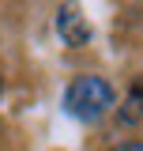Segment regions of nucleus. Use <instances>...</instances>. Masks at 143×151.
Segmentation results:
<instances>
[{
  "label": "nucleus",
  "instance_id": "obj_1",
  "mask_svg": "<svg viewBox=\"0 0 143 151\" xmlns=\"http://www.w3.org/2000/svg\"><path fill=\"white\" fill-rule=\"evenodd\" d=\"M113 102H117V94H113V87L102 76H79V79H72V87L64 91V106L79 121L102 117L106 110H113Z\"/></svg>",
  "mask_w": 143,
  "mask_h": 151
},
{
  "label": "nucleus",
  "instance_id": "obj_2",
  "mask_svg": "<svg viewBox=\"0 0 143 151\" xmlns=\"http://www.w3.org/2000/svg\"><path fill=\"white\" fill-rule=\"evenodd\" d=\"M56 30L60 38L68 42V45H87L90 42V23L83 19V12L75 8V4H60V12H56Z\"/></svg>",
  "mask_w": 143,
  "mask_h": 151
},
{
  "label": "nucleus",
  "instance_id": "obj_3",
  "mask_svg": "<svg viewBox=\"0 0 143 151\" xmlns=\"http://www.w3.org/2000/svg\"><path fill=\"white\" fill-rule=\"evenodd\" d=\"M139 117H143V79L132 83V91H128V98H124V110H121V121H124V125L139 121Z\"/></svg>",
  "mask_w": 143,
  "mask_h": 151
},
{
  "label": "nucleus",
  "instance_id": "obj_4",
  "mask_svg": "<svg viewBox=\"0 0 143 151\" xmlns=\"http://www.w3.org/2000/svg\"><path fill=\"white\" fill-rule=\"evenodd\" d=\"M113 151H143V144H117Z\"/></svg>",
  "mask_w": 143,
  "mask_h": 151
},
{
  "label": "nucleus",
  "instance_id": "obj_5",
  "mask_svg": "<svg viewBox=\"0 0 143 151\" xmlns=\"http://www.w3.org/2000/svg\"><path fill=\"white\" fill-rule=\"evenodd\" d=\"M0 91H4V79H0Z\"/></svg>",
  "mask_w": 143,
  "mask_h": 151
}]
</instances>
